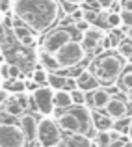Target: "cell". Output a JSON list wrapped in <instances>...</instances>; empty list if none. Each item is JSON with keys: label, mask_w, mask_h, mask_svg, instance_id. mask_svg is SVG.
Returning <instances> with one entry per match:
<instances>
[{"label": "cell", "mask_w": 132, "mask_h": 147, "mask_svg": "<svg viewBox=\"0 0 132 147\" xmlns=\"http://www.w3.org/2000/svg\"><path fill=\"white\" fill-rule=\"evenodd\" d=\"M99 11L100 9H84V19L89 24H97L99 22Z\"/></svg>", "instance_id": "4316f807"}, {"label": "cell", "mask_w": 132, "mask_h": 147, "mask_svg": "<svg viewBox=\"0 0 132 147\" xmlns=\"http://www.w3.org/2000/svg\"><path fill=\"white\" fill-rule=\"evenodd\" d=\"M117 86H119V90H121L123 93H129L132 90V65L127 63V67L123 69V73L117 78Z\"/></svg>", "instance_id": "d6986e66"}, {"label": "cell", "mask_w": 132, "mask_h": 147, "mask_svg": "<svg viewBox=\"0 0 132 147\" xmlns=\"http://www.w3.org/2000/svg\"><path fill=\"white\" fill-rule=\"evenodd\" d=\"M121 21L123 24L132 26V11H121Z\"/></svg>", "instance_id": "e575fe53"}, {"label": "cell", "mask_w": 132, "mask_h": 147, "mask_svg": "<svg viewBox=\"0 0 132 147\" xmlns=\"http://www.w3.org/2000/svg\"><path fill=\"white\" fill-rule=\"evenodd\" d=\"M127 136H129V140L132 142V119H130V125H129V132H127Z\"/></svg>", "instance_id": "f35d334b"}, {"label": "cell", "mask_w": 132, "mask_h": 147, "mask_svg": "<svg viewBox=\"0 0 132 147\" xmlns=\"http://www.w3.org/2000/svg\"><path fill=\"white\" fill-rule=\"evenodd\" d=\"M21 73H22V69L19 67V65L9 63V71H7V76H9V78H19V76H21Z\"/></svg>", "instance_id": "f546056e"}, {"label": "cell", "mask_w": 132, "mask_h": 147, "mask_svg": "<svg viewBox=\"0 0 132 147\" xmlns=\"http://www.w3.org/2000/svg\"><path fill=\"white\" fill-rule=\"evenodd\" d=\"M75 26H54L45 34V37L39 41V49L46 50V52H56L58 49H61L65 43H69L71 39H75ZM78 34V32H76Z\"/></svg>", "instance_id": "5b68a950"}, {"label": "cell", "mask_w": 132, "mask_h": 147, "mask_svg": "<svg viewBox=\"0 0 132 147\" xmlns=\"http://www.w3.org/2000/svg\"><path fill=\"white\" fill-rule=\"evenodd\" d=\"M130 144L132 142L129 140V136H127V134H121L119 138H115V140L112 142L110 147H130Z\"/></svg>", "instance_id": "83f0119b"}, {"label": "cell", "mask_w": 132, "mask_h": 147, "mask_svg": "<svg viewBox=\"0 0 132 147\" xmlns=\"http://www.w3.org/2000/svg\"><path fill=\"white\" fill-rule=\"evenodd\" d=\"M4 22V13H0V24Z\"/></svg>", "instance_id": "ab89813d"}, {"label": "cell", "mask_w": 132, "mask_h": 147, "mask_svg": "<svg viewBox=\"0 0 132 147\" xmlns=\"http://www.w3.org/2000/svg\"><path fill=\"white\" fill-rule=\"evenodd\" d=\"M54 106L60 108V110H67L73 106V97L71 91L67 90H56L54 91Z\"/></svg>", "instance_id": "ac0fdd59"}, {"label": "cell", "mask_w": 132, "mask_h": 147, "mask_svg": "<svg viewBox=\"0 0 132 147\" xmlns=\"http://www.w3.org/2000/svg\"><path fill=\"white\" fill-rule=\"evenodd\" d=\"M13 2H15V0H13Z\"/></svg>", "instance_id": "60d3db41"}, {"label": "cell", "mask_w": 132, "mask_h": 147, "mask_svg": "<svg viewBox=\"0 0 132 147\" xmlns=\"http://www.w3.org/2000/svg\"><path fill=\"white\" fill-rule=\"evenodd\" d=\"M130 119H132V117H127V115H125V117H121V119H115V121H114V127H112V129L117 130L119 134H127V132H129Z\"/></svg>", "instance_id": "cb8c5ba5"}, {"label": "cell", "mask_w": 132, "mask_h": 147, "mask_svg": "<svg viewBox=\"0 0 132 147\" xmlns=\"http://www.w3.org/2000/svg\"><path fill=\"white\" fill-rule=\"evenodd\" d=\"M11 11L34 34H46L67 13L61 0H15Z\"/></svg>", "instance_id": "6da1fadb"}, {"label": "cell", "mask_w": 132, "mask_h": 147, "mask_svg": "<svg viewBox=\"0 0 132 147\" xmlns=\"http://www.w3.org/2000/svg\"><path fill=\"white\" fill-rule=\"evenodd\" d=\"M58 147H95L88 136L80 132H65Z\"/></svg>", "instance_id": "7c38bea8"}, {"label": "cell", "mask_w": 132, "mask_h": 147, "mask_svg": "<svg viewBox=\"0 0 132 147\" xmlns=\"http://www.w3.org/2000/svg\"><path fill=\"white\" fill-rule=\"evenodd\" d=\"M13 7V0H0V13H9Z\"/></svg>", "instance_id": "d6a6232c"}, {"label": "cell", "mask_w": 132, "mask_h": 147, "mask_svg": "<svg viewBox=\"0 0 132 147\" xmlns=\"http://www.w3.org/2000/svg\"><path fill=\"white\" fill-rule=\"evenodd\" d=\"M76 78H73V76H65V84H63V90H67V91H73V90H76Z\"/></svg>", "instance_id": "1f68e13d"}, {"label": "cell", "mask_w": 132, "mask_h": 147, "mask_svg": "<svg viewBox=\"0 0 132 147\" xmlns=\"http://www.w3.org/2000/svg\"><path fill=\"white\" fill-rule=\"evenodd\" d=\"M28 138L19 123L11 119L0 121V147H26Z\"/></svg>", "instance_id": "8992f818"}, {"label": "cell", "mask_w": 132, "mask_h": 147, "mask_svg": "<svg viewBox=\"0 0 132 147\" xmlns=\"http://www.w3.org/2000/svg\"><path fill=\"white\" fill-rule=\"evenodd\" d=\"M125 67H127V58L123 54H119L117 49L102 50L100 54L93 56L89 65H88V69L100 82V86H112V84H115Z\"/></svg>", "instance_id": "7a4b0ae2"}, {"label": "cell", "mask_w": 132, "mask_h": 147, "mask_svg": "<svg viewBox=\"0 0 132 147\" xmlns=\"http://www.w3.org/2000/svg\"><path fill=\"white\" fill-rule=\"evenodd\" d=\"M0 110H2V114L7 115V117H19V115L24 112V108H22V104L17 100L15 95H11V97L4 102V106L0 108Z\"/></svg>", "instance_id": "e0dca14e"}, {"label": "cell", "mask_w": 132, "mask_h": 147, "mask_svg": "<svg viewBox=\"0 0 132 147\" xmlns=\"http://www.w3.org/2000/svg\"><path fill=\"white\" fill-rule=\"evenodd\" d=\"M104 112H106L114 121H115V119L125 117V115L129 114V104H127V99H123L121 95H112L110 100H108V104H106V108H104Z\"/></svg>", "instance_id": "30bf717a"}, {"label": "cell", "mask_w": 132, "mask_h": 147, "mask_svg": "<svg viewBox=\"0 0 132 147\" xmlns=\"http://www.w3.org/2000/svg\"><path fill=\"white\" fill-rule=\"evenodd\" d=\"M104 37H106V32H104V28L91 24V26L86 30V32L82 34V37H80V43H82V47L86 49V52H95V50L102 49Z\"/></svg>", "instance_id": "ba28073f"}, {"label": "cell", "mask_w": 132, "mask_h": 147, "mask_svg": "<svg viewBox=\"0 0 132 147\" xmlns=\"http://www.w3.org/2000/svg\"><path fill=\"white\" fill-rule=\"evenodd\" d=\"M117 50H119V54H123V56L127 58V60H130L132 58V41L130 39H121L119 41V45H117Z\"/></svg>", "instance_id": "d4e9b609"}, {"label": "cell", "mask_w": 132, "mask_h": 147, "mask_svg": "<svg viewBox=\"0 0 132 147\" xmlns=\"http://www.w3.org/2000/svg\"><path fill=\"white\" fill-rule=\"evenodd\" d=\"M91 119H93V127L97 130H110L114 127V119L106 114V112H99V110H91Z\"/></svg>", "instance_id": "9a60e30c"}, {"label": "cell", "mask_w": 132, "mask_h": 147, "mask_svg": "<svg viewBox=\"0 0 132 147\" xmlns=\"http://www.w3.org/2000/svg\"><path fill=\"white\" fill-rule=\"evenodd\" d=\"M37 63L45 69V71H58L60 65H58V60L52 52H46V50H37Z\"/></svg>", "instance_id": "2e32d148"}, {"label": "cell", "mask_w": 132, "mask_h": 147, "mask_svg": "<svg viewBox=\"0 0 132 147\" xmlns=\"http://www.w3.org/2000/svg\"><path fill=\"white\" fill-rule=\"evenodd\" d=\"M9 97H11V93H9V91H7L6 88H0V108L4 106V102H6V100L9 99Z\"/></svg>", "instance_id": "d590c367"}, {"label": "cell", "mask_w": 132, "mask_h": 147, "mask_svg": "<svg viewBox=\"0 0 132 147\" xmlns=\"http://www.w3.org/2000/svg\"><path fill=\"white\" fill-rule=\"evenodd\" d=\"M89 26H91V24H89V22L86 21V19H80V21H76V22H75V30L80 34V36H82V34L86 32V30L89 28Z\"/></svg>", "instance_id": "f1b7e54d"}, {"label": "cell", "mask_w": 132, "mask_h": 147, "mask_svg": "<svg viewBox=\"0 0 132 147\" xmlns=\"http://www.w3.org/2000/svg\"><path fill=\"white\" fill-rule=\"evenodd\" d=\"M97 4L100 9H112L115 6V0H97Z\"/></svg>", "instance_id": "836d02e7"}, {"label": "cell", "mask_w": 132, "mask_h": 147, "mask_svg": "<svg viewBox=\"0 0 132 147\" xmlns=\"http://www.w3.org/2000/svg\"><path fill=\"white\" fill-rule=\"evenodd\" d=\"M76 86H78L80 90H84V91H93L95 88L100 86V82L95 78V75L86 67L78 76H76Z\"/></svg>", "instance_id": "4fadbf2b"}, {"label": "cell", "mask_w": 132, "mask_h": 147, "mask_svg": "<svg viewBox=\"0 0 132 147\" xmlns=\"http://www.w3.org/2000/svg\"><path fill=\"white\" fill-rule=\"evenodd\" d=\"M19 125H21L22 130H24L26 138H28V144H30V142H37L36 140L37 119H36V115H34L32 112H22V114L19 115Z\"/></svg>", "instance_id": "8fae6325"}, {"label": "cell", "mask_w": 132, "mask_h": 147, "mask_svg": "<svg viewBox=\"0 0 132 147\" xmlns=\"http://www.w3.org/2000/svg\"><path fill=\"white\" fill-rule=\"evenodd\" d=\"M63 84H65V76L60 75L58 71H50L48 76H46V86H50L54 91L56 90H63Z\"/></svg>", "instance_id": "44dd1931"}, {"label": "cell", "mask_w": 132, "mask_h": 147, "mask_svg": "<svg viewBox=\"0 0 132 147\" xmlns=\"http://www.w3.org/2000/svg\"><path fill=\"white\" fill-rule=\"evenodd\" d=\"M32 102L41 115H52V112H54V90L50 86H39L32 93Z\"/></svg>", "instance_id": "52a82bcc"}, {"label": "cell", "mask_w": 132, "mask_h": 147, "mask_svg": "<svg viewBox=\"0 0 132 147\" xmlns=\"http://www.w3.org/2000/svg\"><path fill=\"white\" fill-rule=\"evenodd\" d=\"M2 88H6L11 95H17V93L26 91L24 80H22V78H6V80H4V84H2Z\"/></svg>", "instance_id": "ffe728a7"}, {"label": "cell", "mask_w": 132, "mask_h": 147, "mask_svg": "<svg viewBox=\"0 0 132 147\" xmlns=\"http://www.w3.org/2000/svg\"><path fill=\"white\" fill-rule=\"evenodd\" d=\"M121 134L117 132V130L110 129V130H97L95 138H93V145L95 147H110V144L115 140V138H119Z\"/></svg>", "instance_id": "5bb4252c"}, {"label": "cell", "mask_w": 132, "mask_h": 147, "mask_svg": "<svg viewBox=\"0 0 132 147\" xmlns=\"http://www.w3.org/2000/svg\"><path fill=\"white\" fill-rule=\"evenodd\" d=\"M71 97H73V104H88V97H86V91L76 88V90L71 91Z\"/></svg>", "instance_id": "484cf974"}, {"label": "cell", "mask_w": 132, "mask_h": 147, "mask_svg": "<svg viewBox=\"0 0 132 147\" xmlns=\"http://www.w3.org/2000/svg\"><path fill=\"white\" fill-rule=\"evenodd\" d=\"M86 97H88V104L91 106V110L104 112V108H106V104H108V100H110L112 93H110L108 88L99 86V88H95L93 91H86Z\"/></svg>", "instance_id": "9c48e42d"}, {"label": "cell", "mask_w": 132, "mask_h": 147, "mask_svg": "<svg viewBox=\"0 0 132 147\" xmlns=\"http://www.w3.org/2000/svg\"><path fill=\"white\" fill-rule=\"evenodd\" d=\"M46 76H48V71H45L39 63L34 65V69H32V78L36 80L39 86H46Z\"/></svg>", "instance_id": "7402d4cb"}, {"label": "cell", "mask_w": 132, "mask_h": 147, "mask_svg": "<svg viewBox=\"0 0 132 147\" xmlns=\"http://www.w3.org/2000/svg\"><path fill=\"white\" fill-rule=\"evenodd\" d=\"M119 9L121 11H132V0H119Z\"/></svg>", "instance_id": "8d00e7d4"}, {"label": "cell", "mask_w": 132, "mask_h": 147, "mask_svg": "<svg viewBox=\"0 0 132 147\" xmlns=\"http://www.w3.org/2000/svg\"><path fill=\"white\" fill-rule=\"evenodd\" d=\"M121 24H123L121 13L119 11H108L106 13V26L108 28H119Z\"/></svg>", "instance_id": "603a6c76"}, {"label": "cell", "mask_w": 132, "mask_h": 147, "mask_svg": "<svg viewBox=\"0 0 132 147\" xmlns=\"http://www.w3.org/2000/svg\"><path fill=\"white\" fill-rule=\"evenodd\" d=\"M54 56H56V60H58L60 69H69V67L84 63L86 58H88V52H86V49L82 47V43H80L78 39H71L61 49H58L56 52H54Z\"/></svg>", "instance_id": "277c9868"}, {"label": "cell", "mask_w": 132, "mask_h": 147, "mask_svg": "<svg viewBox=\"0 0 132 147\" xmlns=\"http://www.w3.org/2000/svg\"><path fill=\"white\" fill-rule=\"evenodd\" d=\"M63 138V130L56 123V119L50 115H43L37 121V130H36V140L41 147H56L60 145Z\"/></svg>", "instance_id": "3957f363"}, {"label": "cell", "mask_w": 132, "mask_h": 147, "mask_svg": "<svg viewBox=\"0 0 132 147\" xmlns=\"http://www.w3.org/2000/svg\"><path fill=\"white\" fill-rule=\"evenodd\" d=\"M24 88H26V93H30V95H32L34 91H36L37 88H39V84H37L34 78H32V80L28 78V80H24Z\"/></svg>", "instance_id": "4dcf8cb0"}, {"label": "cell", "mask_w": 132, "mask_h": 147, "mask_svg": "<svg viewBox=\"0 0 132 147\" xmlns=\"http://www.w3.org/2000/svg\"><path fill=\"white\" fill-rule=\"evenodd\" d=\"M121 32H123V36H125L127 39H130V41H132V26L121 24Z\"/></svg>", "instance_id": "74e56055"}]
</instances>
